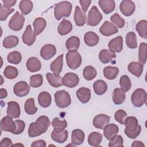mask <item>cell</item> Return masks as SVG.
<instances>
[{
    "label": "cell",
    "instance_id": "60",
    "mask_svg": "<svg viewBox=\"0 0 147 147\" xmlns=\"http://www.w3.org/2000/svg\"><path fill=\"white\" fill-rule=\"evenodd\" d=\"M145 147L144 143L140 141H134L131 144V147Z\"/></svg>",
    "mask_w": 147,
    "mask_h": 147
},
{
    "label": "cell",
    "instance_id": "28",
    "mask_svg": "<svg viewBox=\"0 0 147 147\" xmlns=\"http://www.w3.org/2000/svg\"><path fill=\"white\" fill-rule=\"evenodd\" d=\"M98 4L102 11L106 14L111 13L115 7V3L113 0H100Z\"/></svg>",
    "mask_w": 147,
    "mask_h": 147
},
{
    "label": "cell",
    "instance_id": "59",
    "mask_svg": "<svg viewBox=\"0 0 147 147\" xmlns=\"http://www.w3.org/2000/svg\"><path fill=\"white\" fill-rule=\"evenodd\" d=\"M47 146L46 142L43 140H38L34 141L31 144V146H39V147H45Z\"/></svg>",
    "mask_w": 147,
    "mask_h": 147
},
{
    "label": "cell",
    "instance_id": "48",
    "mask_svg": "<svg viewBox=\"0 0 147 147\" xmlns=\"http://www.w3.org/2000/svg\"><path fill=\"white\" fill-rule=\"evenodd\" d=\"M119 84L121 89L125 92L129 91L131 87V83L130 78L127 75H123L120 78Z\"/></svg>",
    "mask_w": 147,
    "mask_h": 147
},
{
    "label": "cell",
    "instance_id": "56",
    "mask_svg": "<svg viewBox=\"0 0 147 147\" xmlns=\"http://www.w3.org/2000/svg\"><path fill=\"white\" fill-rule=\"evenodd\" d=\"M79 3L82 6V10L84 13H86L91 3V1H90V0H80Z\"/></svg>",
    "mask_w": 147,
    "mask_h": 147
},
{
    "label": "cell",
    "instance_id": "52",
    "mask_svg": "<svg viewBox=\"0 0 147 147\" xmlns=\"http://www.w3.org/2000/svg\"><path fill=\"white\" fill-rule=\"evenodd\" d=\"M123 146V140L121 135H115L110 140L109 143V147H115V146Z\"/></svg>",
    "mask_w": 147,
    "mask_h": 147
},
{
    "label": "cell",
    "instance_id": "15",
    "mask_svg": "<svg viewBox=\"0 0 147 147\" xmlns=\"http://www.w3.org/2000/svg\"><path fill=\"white\" fill-rule=\"evenodd\" d=\"M56 53V48L53 44H48L44 45L40 50L41 57L45 60H48L53 57Z\"/></svg>",
    "mask_w": 147,
    "mask_h": 147
},
{
    "label": "cell",
    "instance_id": "31",
    "mask_svg": "<svg viewBox=\"0 0 147 147\" xmlns=\"http://www.w3.org/2000/svg\"><path fill=\"white\" fill-rule=\"evenodd\" d=\"M46 77L49 84L51 86L57 88L63 86L62 78L59 75L48 72L47 74Z\"/></svg>",
    "mask_w": 147,
    "mask_h": 147
},
{
    "label": "cell",
    "instance_id": "7",
    "mask_svg": "<svg viewBox=\"0 0 147 147\" xmlns=\"http://www.w3.org/2000/svg\"><path fill=\"white\" fill-rule=\"evenodd\" d=\"M103 18L102 14L95 6H93L89 10L87 17V25L91 26H96Z\"/></svg>",
    "mask_w": 147,
    "mask_h": 147
},
{
    "label": "cell",
    "instance_id": "9",
    "mask_svg": "<svg viewBox=\"0 0 147 147\" xmlns=\"http://www.w3.org/2000/svg\"><path fill=\"white\" fill-rule=\"evenodd\" d=\"M79 82L78 76L74 72H68L65 74L62 78V83L65 87L74 88L76 87Z\"/></svg>",
    "mask_w": 147,
    "mask_h": 147
},
{
    "label": "cell",
    "instance_id": "42",
    "mask_svg": "<svg viewBox=\"0 0 147 147\" xmlns=\"http://www.w3.org/2000/svg\"><path fill=\"white\" fill-rule=\"evenodd\" d=\"M96 75L97 72L95 68L91 65L86 66L83 71V77L86 80L89 81L94 79L96 77Z\"/></svg>",
    "mask_w": 147,
    "mask_h": 147
},
{
    "label": "cell",
    "instance_id": "43",
    "mask_svg": "<svg viewBox=\"0 0 147 147\" xmlns=\"http://www.w3.org/2000/svg\"><path fill=\"white\" fill-rule=\"evenodd\" d=\"M126 44L127 47L131 49H135L137 47V37L135 33L130 32L126 34Z\"/></svg>",
    "mask_w": 147,
    "mask_h": 147
},
{
    "label": "cell",
    "instance_id": "57",
    "mask_svg": "<svg viewBox=\"0 0 147 147\" xmlns=\"http://www.w3.org/2000/svg\"><path fill=\"white\" fill-rule=\"evenodd\" d=\"M12 146L11 140L7 137L3 138L0 142V146L1 147H9Z\"/></svg>",
    "mask_w": 147,
    "mask_h": 147
},
{
    "label": "cell",
    "instance_id": "22",
    "mask_svg": "<svg viewBox=\"0 0 147 147\" xmlns=\"http://www.w3.org/2000/svg\"><path fill=\"white\" fill-rule=\"evenodd\" d=\"M119 131V128L117 125L114 123L107 124L103 128V135L105 138L110 140L114 136L117 134Z\"/></svg>",
    "mask_w": 147,
    "mask_h": 147
},
{
    "label": "cell",
    "instance_id": "37",
    "mask_svg": "<svg viewBox=\"0 0 147 147\" xmlns=\"http://www.w3.org/2000/svg\"><path fill=\"white\" fill-rule=\"evenodd\" d=\"M102 140V135L99 132H92L88 137V143L92 146H99Z\"/></svg>",
    "mask_w": 147,
    "mask_h": 147
},
{
    "label": "cell",
    "instance_id": "40",
    "mask_svg": "<svg viewBox=\"0 0 147 147\" xmlns=\"http://www.w3.org/2000/svg\"><path fill=\"white\" fill-rule=\"evenodd\" d=\"M19 42L18 38L16 36H9L3 40V46L5 48H12L16 47Z\"/></svg>",
    "mask_w": 147,
    "mask_h": 147
},
{
    "label": "cell",
    "instance_id": "6",
    "mask_svg": "<svg viewBox=\"0 0 147 147\" xmlns=\"http://www.w3.org/2000/svg\"><path fill=\"white\" fill-rule=\"evenodd\" d=\"M146 92L144 89L137 88L131 94V103L135 107H140L146 103Z\"/></svg>",
    "mask_w": 147,
    "mask_h": 147
},
{
    "label": "cell",
    "instance_id": "38",
    "mask_svg": "<svg viewBox=\"0 0 147 147\" xmlns=\"http://www.w3.org/2000/svg\"><path fill=\"white\" fill-rule=\"evenodd\" d=\"M136 29L139 36L145 39L147 37V21L145 20H142L138 21L136 26Z\"/></svg>",
    "mask_w": 147,
    "mask_h": 147
},
{
    "label": "cell",
    "instance_id": "19",
    "mask_svg": "<svg viewBox=\"0 0 147 147\" xmlns=\"http://www.w3.org/2000/svg\"><path fill=\"white\" fill-rule=\"evenodd\" d=\"M21 114V109L20 105L15 101H10L7 102V115L12 118H18Z\"/></svg>",
    "mask_w": 147,
    "mask_h": 147
},
{
    "label": "cell",
    "instance_id": "11",
    "mask_svg": "<svg viewBox=\"0 0 147 147\" xmlns=\"http://www.w3.org/2000/svg\"><path fill=\"white\" fill-rule=\"evenodd\" d=\"M119 9L124 16L129 17L131 16L134 12L136 6L132 1L124 0L121 2L119 5Z\"/></svg>",
    "mask_w": 147,
    "mask_h": 147
},
{
    "label": "cell",
    "instance_id": "5",
    "mask_svg": "<svg viewBox=\"0 0 147 147\" xmlns=\"http://www.w3.org/2000/svg\"><path fill=\"white\" fill-rule=\"evenodd\" d=\"M55 101L56 106L60 108H65L69 106L71 103L70 95L65 90H59L55 92Z\"/></svg>",
    "mask_w": 147,
    "mask_h": 147
},
{
    "label": "cell",
    "instance_id": "10",
    "mask_svg": "<svg viewBox=\"0 0 147 147\" xmlns=\"http://www.w3.org/2000/svg\"><path fill=\"white\" fill-rule=\"evenodd\" d=\"M30 91V86L25 81L17 82L13 87L14 94L18 97H24L27 95Z\"/></svg>",
    "mask_w": 147,
    "mask_h": 147
},
{
    "label": "cell",
    "instance_id": "4",
    "mask_svg": "<svg viewBox=\"0 0 147 147\" xmlns=\"http://www.w3.org/2000/svg\"><path fill=\"white\" fill-rule=\"evenodd\" d=\"M65 57L67 65L71 69H77L82 64V56L76 50L68 51Z\"/></svg>",
    "mask_w": 147,
    "mask_h": 147
},
{
    "label": "cell",
    "instance_id": "25",
    "mask_svg": "<svg viewBox=\"0 0 147 147\" xmlns=\"http://www.w3.org/2000/svg\"><path fill=\"white\" fill-rule=\"evenodd\" d=\"M99 40L98 35L94 32H88L84 36V41L88 47H94L98 44Z\"/></svg>",
    "mask_w": 147,
    "mask_h": 147
},
{
    "label": "cell",
    "instance_id": "29",
    "mask_svg": "<svg viewBox=\"0 0 147 147\" xmlns=\"http://www.w3.org/2000/svg\"><path fill=\"white\" fill-rule=\"evenodd\" d=\"M72 28L73 27L71 22L64 18L58 26L57 32L60 35L64 36L70 33L72 31Z\"/></svg>",
    "mask_w": 147,
    "mask_h": 147
},
{
    "label": "cell",
    "instance_id": "20",
    "mask_svg": "<svg viewBox=\"0 0 147 147\" xmlns=\"http://www.w3.org/2000/svg\"><path fill=\"white\" fill-rule=\"evenodd\" d=\"M74 21L75 24L78 26H82L84 25L86 22V14L78 6L75 7L74 13Z\"/></svg>",
    "mask_w": 147,
    "mask_h": 147
},
{
    "label": "cell",
    "instance_id": "3",
    "mask_svg": "<svg viewBox=\"0 0 147 147\" xmlns=\"http://www.w3.org/2000/svg\"><path fill=\"white\" fill-rule=\"evenodd\" d=\"M72 8V4L68 1H62L57 3L54 9L55 18L59 21L63 17H69L71 13Z\"/></svg>",
    "mask_w": 147,
    "mask_h": 147
},
{
    "label": "cell",
    "instance_id": "14",
    "mask_svg": "<svg viewBox=\"0 0 147 147\" xmlns=\"http://www.w3.org/2000/svg\"><path fill=\"white\" fill-rule=\"evenodd\" d=\"M110 117L104 114L96 115L93 119L92 123L95 127L99 129H103L104 127L109 123Z\"/></svg>",
    "mask_w": 147,
    "mask_h": 147
},
{
    "label": "cell",
    "instance_id": "41",
    "mask_svg": "<svg viewBox=\"0 0 147 147\" xmlns=\"http://www.w3.org/2000/svg\"><path fill=\"white\" fill-rule=\"evenodd\" d=\"M33 3L29 0H22L21 1L19 5V8L24 15H27L29 14L33 9Z\"/></svg>",
    "mask_w": 147,
    "mask_h": 147
},
{
    "label": "cell",
    "instance_id": "44",
    "mask_svg": "<svg viewBox=\"0 0 147 147\" xmlns=\"http://www.w3.org/2000/svg\"><path fill=\"white\" fill-rule=\"evenodd\" d=\"M24 109L25 112L29 115L34 114L37 111V107L34 105V99L33 98H29L25 101Z\"/></svg>",
    "mask_w": 147,
    "mask_h": 147
},
{
    "label": "cell",
    "instance_id": "39",
    "mask_svg": "<svg viewBox=\"0 0 147 147\" xmlns=\"http://www.w3.org/2000/svg\"><path fill=\"white\" fill-rule=\"evenodd\" d=\"M65 46L68 51L76 50L80 46V39L77 36H71L69 37L65 42Z\"/></svg>",
    "mask_w": 147,
    "mask_h": 147
},
{
    "label": "cell",
    "instance_id": "12",
    "mask_svg": "<svg viewBox=\"0 0 147 147\" xmlns=\"http://www.w3.org/2000/svg\"><path fill=\"white\" fill-rule=\"evenodd\" d=\"M68 133L65 129H54L51 133L52 139L59 144L65 142L68 138Z\"/></svg>",
    "mask_w": 147,
    "mask_h": 147
},
{
    "label": "cell",
    "instance_id": "17",
    "mask_svg": "<svg viewBox=\"0 0 147 147\" xmlns=\"http://www.w3.org/2000/svg\"><path fill=\"white\" fill-rule=\"evenodd\" d=\"M36 34L32 30L30 25H28L26 27V29L22 36V40L24 44L28 46H30L34 44L36 41Z\"/></svg>",
    "mask_w": 147,
    "mask_h": 147
},
{
    "label": "cell",
    "instance_id": "30",
    "mask_svg": "<svg viewBox=\"0 0 147 147\" xmlns=\"http://www.w3.org/2000/svg\"><path fill=\"white\" fill-rule=\"evenodd\" d=\"M126 98L125 92L121 88H116L114 90L112 99L115 105H121L124 102Z\"/></svg>",
    "mask_w": 147,
    "mask_h": 147
},
{
    "label": "cell",
    "instance_id": "61",
    "mask_svg": "<svg viewBox=\"0 0 147 147\" xmlns=\"http://www.w3.org/2000/svg\"><path fill=\"white\" fill-rule=\"evenodd\" d=\"M7 95V90L5 88H1L0 89V98L1 99L5 98Z\"/></svg>",
    "mask_w": 147,
    "mask_h": 147
},
{
    "label": "cell",
    "instance_id": "2",
    "mask_svg": "<svg viewBox=\"0 0 147 147\" xmlns=\"http://www.w3.org/2000/svg\"><path fill=\"white\" fill-rule=\"evenodd\" d=\"M124 125L126 126L125 133L131 139L136 138L141 131V127L138 125V119L133 116L129 117L125 119Z\"/></svg>",
    "mask_w": 147,
    "mask_h": 147
},
{
    "label": "cell",
    "instance_id": "27",
    "mask_svg": "<svg viewBox=\"0 0 147 147\" xmlns=\"http://www.w3.org/2000/svg\"><path fill=\"white\" fill-rule=\"evenodd\" d=\"M85 134L80 129H75L71 134V143L74 145H81L84 141Z\"/></svg>",
    "mask_w": 147,
    "mask_h": 147
},
{
    "label": "cell",
    "instance_id": "26",
    "mask_svg": "<svg viewBox=\"0 0 147 147\" xmlns=\"http://www.w3.org/2000/svg\"><path fill=\"white\" fill-rule=\"evenodd\" d=\"M76 96L82 103H87L91 99V91L86 87H81L76 91Z\"/></svg>",
    "mask_w": 147,
    "mask_h": 147
},
{
    "label": "cell",
    "instance_id": "32",
    "mask_svg": "<svg viewBox=\"0 0 147 147\" xmlns=\"http://www.w3.org/2000/svg\"><path fill=\"white\" fill-rule=\"evenodd\" d=\"M116 57L115 53L111 52L110 50L107 49H102L99 53V59L100 61L103 63H108L112 60L113 59Z\"/></svg>",
    "mask_w": 147,
    "mask_h": 147
},
{
    "label": "cell",
    "instance_id": "34",
    "mask_svg": "<svg viewBox=\"0 0 147 147\" xmlns=\"http://www.w3.org/2000/svg\"><path fill=\"white\" fill-rule=\"evenodd\" d=\"M33 25L34 28V33L36 36H37L44 30L47 25V22L44 18L37 17L33 21Z\"/></svg>",
    "mask_w": 147,
    "mask_h": 147
},
{
    "label": "cell",
    "instance_id": "50",
    "mask_svg": "<svg viewBox=\"0 0 147 147\" xmlns=\"http://www.w3.org/2000/svg\"><path fill=\"white\" fill-rule=\"evenodd\" d=\"M52 126L54 129H65L67 126V122L66 120H60L58 117H55L52 121Z\"/></svg>",
    "mask_w": 147,
    "mask_h": 147
},
{
    "label": "cell",
    "instance_id": "51",
    "mask_svg": "<svg viewBox=\"0 0 147 147\" xmlns=\"http://www.w3.org/2000/svg\"><path fill=\"white\" fill-rule=\"evenodd\" d=\"M110 20L113 24L115 25L119 28H122L125 24V21L118 13H115L110 17Z\"/></svg>",
    "mask_w": 147,
    "mask_h": 147
},
{
    "label": "cell",
    "instance_id": "54",
    "mask_svg": "<svg viewBox=\"0 0 147 147\" xmlns=\"http://www.w3.org/2000/svg\"><path fill=\"white\" fill-rule=\"evenodd\" d=\"M127 116V113L125 111L123 110H117L114 114L115 119L120 124L124 125V121L125 118Z\"/></svg>",
    "mask_w": 147,
    "mask_h": 147
},
{
    "label": "cell",
    "instance_id": "46",
    "mask_svg": "<svg viewBox=\"0 0 147 147\" xmlns=\"http://www.w3.org/2000/svg\"><path fill=\"white\" fill-rule=\"evenodd\" d=\"M7 60L9 63L18 64L22 60V55L18 51H12L8 54Z\"/></svg>",
    "mask_w": 147,
    "mask_h": 147
},
{
    "label": "cell",
    "instance_id": "24",
    "mask_svg": "<svg viewBox=\"0 0 147 147\" xmlns=\"http://www.w3.org/2000/svg\"><path fill=\"white\" fill-rule=\"evenodd\" d=\"M127 69L131 74L139 78L142 74L144 65L140 62L133 61L129 64Z\"/></svg>",
    "mask_w": 147,
    "mask_h": 147
},
{
    "label": "cell",
    "instance_id": "47",
    "mask_svg": "<svg viewBox=\"0 0 147 147\" xmlns=\"http://www.w3.org/2000/svg\"><path fill=\"white\" fill-rule=\"evenodd\" d=\"M146 42H141L139 47L138 50V60L142 64H145L146 61Z\"/></svg>",
    "mask_w": 147,
    "mask_h": 147
},
{
    "label": "cell",
    "instance_id": "13",
    "mask_svg": "<svg viewBox=\"0 0 147 147\" xmlns=\"http://www.w3.org/2000/svg\"><path fill=\"white\" fill-rule=\"evenodd\" d=\"M1 129L2 131L13 133L16 129V125L12 118L7 115L3 117L1 121Z\"/></svg>",
    "mask_w": 147,
    "mask_h": 147
},
{
    "label": "cell",
    "instance_id": "36",
    "mask_svg": "<svg viewBox=\"0 0 147 147\" xmlns=\"http://www.w3.org/2000/svg\"><path fill=\"white\" fill-rule=\"evenodd\" d=\"M104 76L109 80L115 79L119 73V69L117 67L107 66L103 69Z\"/></svg>",
    "mask_w": 147,
    "mask_h": 147
},
{
    "label": "cell",
    "instance_id": "58",
    "mask_svg": "<svg viewBox=\"0 0 147 147\" xmlns=\"http://www.w3.org/2000/svg\"><path fill=\"white\" fill-rule=\"evenodd\" d=\"M2 2L3 3V6L5 7L6 8L10 9L11 7L15 5L16 3L17 2V1H13V0H2Z\"/></svg>",
    "mask_w": 147,
    "mask_h": 147
},
{
    "label": "cell",
    "instance_id": "1",
    "mask_svg": "<svg viewBox=\"0 0 147 147\" xmlns=\"http://www.w3.org/2000/svg\"><path fill=\"white\" fill-rule=\"evenodd\" d=\"M50 124V121L47 116H40L34 122H32L29 125L28 129L29 136L30 137H35L45 133Z\"/></svg>",
    "mask_w": 147,
    "mask_h": 147
},
{
    "label": "cell",
    "instance_id": "53",
    "mask_svg": "<svg viewBox=\"0 0 147 147\" xmlns=\"http://www.w3.org/2000/svg\"><path fill=\"white\" fill-rule=\"evenodd\" d=\"M14 11V9L6 8L2 3H0V20L1 21H5L6 20L7 17Z\"/></svg>",
    "mask_w": 147,
    "mask_h": 147
},
{
    "label": "cell",
    "instance_id": "18",
    "mask_svg": "<svg viewBox=\"0 0 147 147\" xmlns=\"http://www.w3.org/2000/svg\"><path fill=\"white\" fill-rule=\"evenodd\" d=\"M109 50L114 53L121 52L123 49V38L122 36H117L111 40L108 43Z\"/></svg>",
    "mask_w": 147,
    "mask_h": 147
},
{
    "label": "cell",
    "instance_id": "49",
    "mask_svg": "<svg viewBox=\"0 0 147 147\" xmlns=\"http://www.w3.org/2000/svg\"><path fill=\"white\" fill-rule=\"evenodd\" d=\"M43 83V78L41 74L33 75L30 78V86L33 88L40 87Z\"/></svg>",
    "mask_w": 147,
    "mask_h": 147
},
{
    "label": "cell",
    "instance_id": "8",
    "mask_svg": "<svg viewBox=\"0 0 147 147\" xmlns=\"http://www.w3.org/2000/svg\"><path fill=\"white\" fill-rule=\"evenodd\" d=\"M25 18L18 11H16L9 22V27L14 31H19L23 28Z\"/></svg>",
    "mask_w": 147,
    "mask_h": 147
},
{
    "label": "cell",
    "instance_id": "35",
    "mask_svg": "<svg viewBox=\"0 0 147 147\" xmlns=\"http://www.w3.org/2000/svg\"><path fill=\"white\" fill-rule=\"evenodd\" d=\"M93 88L96 95H101L106 92L107 90V84L103 80H97L94 83Z\"/></svg>",
    "mask_w": 147,
    "mask_h": 147
},
{
    "label": "cell",
    "instance_id": "16",
    "mask_svg": "<svg viewBox=\"0 0 147 147\" xmlns=\"http://www.w3.org/2000/svg\"><path fill=\"white\" fill-rule=\"evenodd\" d=\"M118 28L112 23L106 21L99 28V32L105 36H110L118 32Z\"/></svg>",
    "mask_w": 147,
    "mask_h": 147
},
{
    "label": "cell",
    "instance_id": "45",
    "mask_svg": "<svg viewBox=\"0 0 147 147\" xmlns=\"http://www.w3.org/2000/svg\"><path fill=\"white\" fill-rule=\"evenodd\" d=\"M3 75L7 79H13L17 77L18 75V71L16 67L11 65H8L5 68L3 71Z\"/></svg>",
    "mask_w": 147,
    "mask_h": 147
},
{
    "label": "cell",
    "instance_id": "21",
    "mask_svg": "<svg viewBox=\"0 0 147 147\" xmlns=\"http://www.w3.org/2000/svg\"><path fill=\"white\" fill-rule=\"evenodd\" d=\"M63 54H61L57 56L51 64L50 69L56 75H59L62 71L63 67Z\"/></svg>",
    "mask_w": 147,
    "mask_h": 147
},
{
    "label": "cell",
    "instance_id": "55",
    "mask_svg": "<svg viewBox=\"0 0 147 147\" xmlns=\"http://www.w3.org/2000/svg\"><path fill=\"white\" fill-rule=\"evenodd\" d=\"M16 125V129L14 130V131L13 133L14 134H21L25 128V123L22 120L20 119H17L15 121Z\"/></svg>",
    "mask_w": 147,
    "mask_h": 147
},
{
    "label": "cell",
    "instance_id": "33",
    "mask_svg": "<svg viewBox=\"0 0 147 147\" xmlns=\"http://www.w3.org/2000/svg\"><path fill=\"white\" fill-rule=\"evenodd\" d=\"M38 102L40 106L46 108L51 105L52 97L49 93L46 91L40 92L38 96Z\"/></svg>",
    "mask_w": 147,
    "mask_h": 147
},
{
    "label": "cell",
    "instance_id": "23",
    "mask_svg": "<svg viewBox=\"0 0 147 147\" xmlns=\"http://www.w3.org/2000/svg\"><path fill=\"white\" fill-rule=\"evenodd\" d=\"M26 66L28 70L31 72H37L41 68L40 61L36 57H30L26 61Z\"/></svg>",
    "mask_w": 147,
    "mask_h": 147
}]
</instances>
